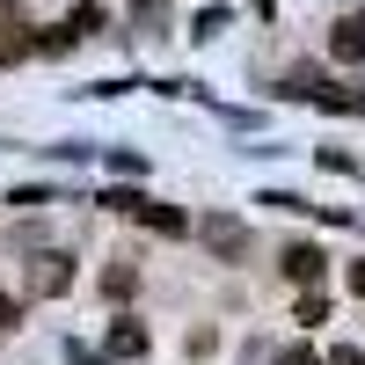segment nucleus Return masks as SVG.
<instances>
[{
	"mask_svg": "<svg viewBox=\"0 0 365 365\" xmlns=\"http://www.w3.org/2000/svg\"><path fill=\"white\" fill-rule=\"evenodd\" d=\"M103 205H110V212H132V220H139V227H154V234H190V220H182L175 205H154V197H132V190H110Z\"/></svg>",
	"mask_w": 365,
	"mask_h": 365,
	"instance_id": "f257e3e1",
	"label": "nucleus"
},
{
	"mask_svg": "<svg viewBox=\"0 0 365 365\" xmlns=\"http://www.w3.org/2000/svg\"><path fill=\"white\" fill-rule=\"evenodd\" d=\"M197 241H205L212 256H227V263L249 256V227H241L234 212H205V220H197Z\"/></svg>",
	"mask_w": 365,
	"mask_h": 365,
	"instance_id": "f03ea898",
	"label": "nucleus"
},
{
	"mask_svg": "<svg viewBox=\"0 0 365 365\" xmlns=\"http://www.w3.org/2000/svg\"><path fill=\"white\" fill-rule=\"evenodd\" d=\"M29 292H44V299L73 292V256H58V249H37V256H29Z\"/></svg>",
	"mask_w": 365,
	"mask_h": 365,
	"instance_id": "7ed1b4c3",
	"label": "nucleus"
},
{
	"mask_svg": "<svg viewBox=\"0 0 365 365\" xmlns=\"http://www.w3.org/2000/svg\"><path fill=\"white\" fill-rule=\"evenodd\" d=\"M329 51H336V58H365V15H344L336 37H329Z\"/></svg>",
	"mask_w": 365,
	"mask_h": 365,
	"instance_id": "20e7f679",
	"label": "nucleus"
},
{
	"mask_svg": "<svg viewBox=\"0 0 365 365\" xmlns=\"http://www.w3.org/2000/svg\"><path fill=\"white\" fill-rule=\"evenodd\" d=\"M322 263H329V256H322V249H307V241H299V249H285V278L314 285V278H322Z\"/></svg>",
	"mask_w": 365,
	"mask_h": 365,
	"instance_id": "39448f33",
	"label": "nucleus"
},
{
	"mask_svg": "<svg viewBox=\"0 0 365 365\" xmlns=\"http://www.w3.org/2000/svg\"><path fill=\"white\" fill-rule=\"evenodd\" d=\"M103 292H110V299H132V292H139V263H132V256L110 263V270H103Z\"/></svg>",
	"mask_w": 365,
	"mask_h": 365,
	"instance_id": "423d86ee",
	"label": "nucleus"
},
{
	"mask_svg": "<svg viewBox=\"0 0 365 365\" xmlns=\"http://www.w3.org/2000/svg\"><path fill=\"white\" fill-rule=\"evenodd\" d=\"M139 351H146V329L139 322H117L110 329V358H139Z\"/></svg>",
	"mask_w": 365,
	"mask_h": 365,
	"instance_id": "0eeeda50",
	"label": "nucleus"
},
{
	"mask_svg": "<svg viewBox=\"0 0 365 365\" xmlns=\"http://www.w3.org/2000/svg\"><path fill=\"white\" fill-rule=\"evenodd\" d=\"M299 322H307V329H314V322H329V299H322V292H307V299H299Z\"/></svg>",
	"mask_w": 365,
	"mask_h": 365,
	"instance_id": "6e6552de",
	"label": "nucleus"
},
{
	"mask_svg": "<svg viewBox=\"0 0 365 365\" xmlns=\"http://www.w3.org/2000/svg\"><path fill=\"white\" fill-rule=\"evenodd\" d=\"M278 365H322V358H314V344H285V351H278Z\"/></svg>",
	"mask_w": 365,
	"mask_h": 365,
	"instance_id": "1a4fd4ad",
	"label": "nucleus"
},
{
	"mask_svg": "<svg viewBox=\"0 0 365 365\" xmlns=\"http://www.w3.org/2000/svg\"><path fill=\"white\" fill-rule=\"evenodd\" d=\"M329 365H365V351H358V344H336V351H329Z\"/></svg>",
	"mask_w": 365,
	"mask_h": 365,
	"instance_id": "9d476101",
	"label": "nucleus"
},
{
	"mask_svg": "<svg viewBox=\"0 0 365 365\" xmlns=\"http://www.w3.org/2000/svg\"><path fill=\"white\" fill-rule=\"evenodd\" d=\"M22 322V299H8V292H0V329H15Z\"/></svg>",
	"mask_w": 365,
	"mask_h": 365,
	"instance_id": "9b49d317",
	"label": "nucleus"
},
{
	"mask_svg": "<svg viewBox=\"0 0 365 365\" xmlns=\"http://www.w3.org/2000/svg\"><path fill=\"white\" fill-rule=\"evenodd\" d=\"M351 292H358V299H365V263H351Z\"/></svg>",
	"mask_w": 365,
	"mask_h": 365,
	"instance_id": "f8f14e48",
	"label": "nucleus"
}]
</instances>
